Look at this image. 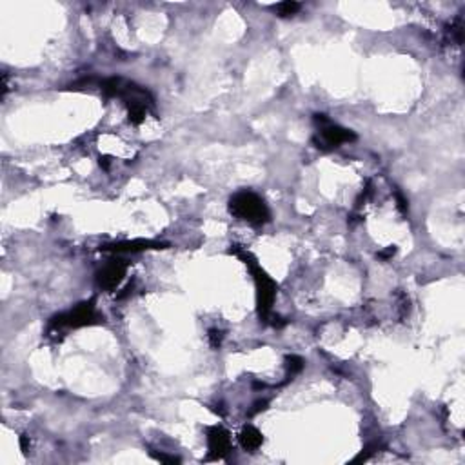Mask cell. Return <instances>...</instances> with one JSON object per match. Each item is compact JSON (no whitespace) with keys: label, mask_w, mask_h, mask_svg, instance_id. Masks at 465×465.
Listing matches in <instances>:
<instances>
[{"label":"cell","mask_w":465,"mask_h":465,"mask_svg":"<svg viewBox=\"0 0 465 465\" xmlns=\"http://www.w3.org/2000/svg\"><path fill=\"white\" fill-rule=\"evenodd\" d=\"M149 249H165V244L155 242V240H131V242L106 244V246L100 247V251H106V253H117V254L142 253V251H149Z\"/></svg>","instance_id":"7"},{"label":"cell","mask_w":465,"mask_h":465,"mask_svg":"<svg viewBox=\"0 0 465 465\" xmlns=\"http://www.w3.org/2000/svg\"><path fill=\"white\" fill-rule=\"evenodd\" d=\"M302 6L298 2H293V0H287V2H280V4L274 6V13L282 18H287V16H293L300 11Z\"/></svg>","instance_id":"9"},{"label":"cell","mask_w":465,"mask_h":465,"mask_svg":"<svg viewBox=\"0 0 465 465\" xmlns=\"http://www.w3.org/2000/svg\"><path fill=\"white\" fill-rule=\"evenodd\" d=\"M100 165L104 169H109V157H100Z\"/></svg>","instance_id":"18"},{"label":"cell","mask_w":465,"mask_h":465,"mask_svg":"<svg viewBox=\"0 0 465 465\" xmlns=\"http://www.w3.org/2000/svg\"><path fill=\"white\" fill-rule=\"evenodd\" d=\"M396 202H398V209L402 213H407V200L403 198L402 195H400V193H396Z\"/></svg>","instance_id":"15"},{"label":"cell","mask_w":465,"mask_h":465,"mask_svg":"<svg viewBox=\"0 0 465 465\" xmlns=\"http://www.w3.org/2000/svg\"><path fill=\"white\" fill-rule=\"evenodd\" d=\"M396 254V247L391 246V247H387L385 251H382V253H378V258H382V260H389V258H393Z\"/></svg>","instance_id":"14"},{"label":"cell","mask_w":465,"mask_h":465,"mask_svg":"<svg viewBox=\"0 0 465 465\" xmlns=\"http://www.w3.org/2000/svg\"><path fill=\"white\" fill-rule=\"evenodd\" d=\"M267 403H269L267 400H260V402H256L253 405V409L249 411V416H254L256 413H260V411H266L267 409Z\"/></svg>","instance_id":"13"},{"label":"cell","mask_w":465,"mask_h":465,"mask_svg":"<svg viewBox=\"0 0 465 465\" xmlns=\"http://www.w3.org/2000/svg\"><path fill=\"white\" fill-rule=\"evenodd\" d=\"M229 213L251 226H264L271 220L269 208L253 191H240L229 200Z\"/></svg>","instance_id":"2"},{"label":"cell","mask_w":465,"mask_h":465,"mask_svg":"<svg viewBox=\"0 0 465 465\" xmlns=\"http://www.w3.org/2000/svg\"><path fill=\"white\" fill-rule=\"evenodd\" d=\"M304 358L298 355H289L286 356V367H287V373H289V376H294L298 375V373L304 369Z\"/></svg>","instance_id":"10"},{"label":"cell","mask_w":465,"mask_h":465,"mask_svg":"<svg viewBox=\"0 0 465 465\" xmlns=\"http://www.w3.org/2000/svg\"><path fill=\"white\" fill-rule=\"evenodd\" d=\"M8 91H9V82H8V75H2V98L6 97V95H8Z\"/></svg>","instance_id":"17"},{"label":"cell","mask_w":465,"mask_h":465,"mask_svg":"<svg viewBox=\"0 0 465 465\" xmlns=\"http://www.w3.org/2000/svg\"><path fill=\"white\" fill-rule=\"evenodd\" d=\"M100 322V317L97 314L95 309V302H82L75 309L67 311V313H60L57 317L51 318L49 331H60V329H79L86 327V325H93Z\"/></svg>","instance_id":"4"},{"label":"cell","mask_w":465,"mask_h":465,"mask_svg":"<svg viewBox=\"0 0 465 465\" xmlns=\"http://www.w3.org/2000/svg\"><path fill=\"white\" fill-rule=\"evenodd\" d=\"M209 344H211L213 349H218L220 345H222V340H224V332L220 331V329H209Z\"/></svg>","instance_id":"11"},{"label":"cell","mask_w":465,"mask_h":465,"mask_svg":"<svg viewBox=\"0 0 465 465\" xmlns=\"http://www.w3.org/2000/svg\"><path fill=\"white\" fill-rule=\"evenodd\" d=\"M231 453L229 431L222 425H213L208 429V456L206 461L224 460Z\"/></svg>","instance_id":"5"},{"label":"cell","mask_w":465,"mask_h":465,"mask_svg":"<svg viewBox=\"0 0 465 465\" xmlns=\"http://www.w3.org/2000/svg\"><path fill=\"white\" fill-rule=\"evenodd\" d=\"M314 124L318 127V135L313 138L314 145L322 151H331L345 142H355L356 135L351 129H345L342 125L329 120L325 115H314Z\"/></svg>","instance_id":"3"},{"label":"cell","mask_w":465,"mask_h":465,"mask_svg":"<svg viewBox=\"0 0 465 465\" xmlns=\"http://www.w3.org/2000/svg\"><path fill=\"white\" fill-rule=\"evenodd\" d=\"M151 456L155 458V460H158V461H162V463H180V458H176V456H168V454H158V453H155V451H151Z\"/></svg>","instance_id":"12"},{"label":"cell","mask_w":465,"mask_h":465,"mask_svg":"<svg viewBox=\"0 0 465 465\" xmlns=\"http://www.w3.org/2000/svg\"><path fill=\"white\" fill-rule=\"evenodd\" d=\"M127 264L125 260H109V264L97 273V286L102 291H115L125 278Z\"/></svg>","instance_id":"6"},{"label":"cell","mask_w":465,"mask_h":465,"mask_svg":"<svg viewBox=\"0 0 465 465\" xmlns=\"http://www.w3.org/2000/svg\"><path fill=\"white\" fill-rule=\"evenodd\" d=\"M20 449H22V453H28L29 451V438L26 434L20 436Z\"/></svg>","instance_id":"16"},{"label":"cell","mask_w":465,"mask_h":465,"mask_svg":"<svg viewBox=\"0 0 465 465\" xmlns=\"http://www.w3.org/2000/svg\"><path fill=\"white\" fill-rule=\"evenodd\" d=\"M231 254H236L247 266L251 274H253L254 287H256V305H258V317H260V320L264 324H271L273 327H284L286 322H282L280 317H274L271 313L274 298H276V284H274V280L260 267V264L256 262V258L247 249H244L240 246H233Z\"/></svg>","instance_id":"1"},{"label":"cell","mask_w":465,"mask_h":465,"mask_svg":"<svg viewBox=\"0 0 465 465\" xmlns=\"http://www.w3.org/2000/svg\"><path fill=\"white\" fill-rule=\"evenodd\" d=\"M238 442H240V445H242L246 451H249V453H254V451H258L260 447H262L264 436H262V433L256 429V427L246 425L242 431H240Z\"/></svg>","instance_id":"8"}]
</instances>
